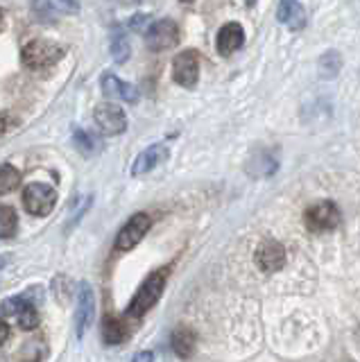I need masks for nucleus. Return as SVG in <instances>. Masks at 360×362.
Instances as JSON below:
<instances>
[{
  "instance_id": "1",
  "label": "nucleus",
  "mask_w": 360,
  "mask_h": 362,
  "mask_svg": "<svg viewBox=\"0 0 360 362\" xmlns=\"http://www.w3.org/2000/svg\"><path fill=\"white\" fill-rule=\"evenodd\" d=\"M168 276H170V267L154 269L152 274L141 283V288L137 290V294L132 297V301L127 305V315L129 317H143L148 310H152L156 305V301L161 299Z\"/></svg>"
},
{
  "instance_id": "2",
  "label": "nucleus",
  "mask_w": 360,
  "mask_h": 362,
  "mask_svg": "<svg viewBox=\"0 0 360 362\" xmlns=\"http://www.w3.org/2000/svg\"><path fill=\"white\" fill-rule=\"evenodd\" d=\"M64 57V48L52 41L46 39H32L30 43H25V48L21 50V62L28 68V71H46V68L54 66L57 62H62Z\"/></svg>"
},
{
  "instance_id": "3",
  "label": "nucleus",
  "mask_w": 360,
  "mask_h": 362,
  "mask_svg": "<svg viewBox=\"0 0 360 362\" xmlns=\"http://www.w3.org/2000/svg\"><path fill=\"white\" fill-rule=\"evenodd\" d=\"M54 204H57V190L50 184H28L23 188V206L30 215H37V218H46L52 213Z\"/></svg>"
},
{
  "instance_id": "4",
  "label": "nucleus",
  "mask_w": 360,
  "mask_h": 362,
  "mask_svg": "<svg viewBox=\"0 0 360 362\" xmlns=\"http://www.w3.org/2000/svg\"><path fill=\"white\" fill-rule=\"evenodd\" d=\"M303 224L306 229L313 233H324V231H333L337 224H340V209L335 206L333 202H315L303 211Z\"/></svg>"
},
{
  "instance_id": "5",
  "label": "nucleus",
  "mask_w": 360,
  "mask_h": 362,
  "mask_svg": "<svg viewBox=\"0 0 360 362\" xmlns=\"http://www.w3.org/2000/svg\"><path fill=\"white\" fill-rule=\"evenodd\" d=\"M179 43V25L173 18H161L154 21L145 30V45L152 52H163L170 50Z\"/></svg>"
},
{
  "instance_id": "6",
  "label": "nucleus",
  "mask_w": 360,
  "mask_h": 362,
  "mask_svg": "<svg viewBox=\"0 0 360 362\" xmlns=\"http://www.w3.org/2000/svg\"><path fill=\"white\" fill-rule=\"evenodd\" d=\"M93 120L98 124V129L107 136H120L127 129L125 111H122V107H118L114 100L100 102V105L93 109Z\"/></svg>"
},
{
  "instance_id": "7",
  "label": "nucleus",
  "mask_w": 360,
  "mask_h": 362,
  "mask_svg": "<svg viewBox=\"0 0 360 362\" xmlns=\"http://www.w3.org/2000/svg\"><path fill=\"white\" fill-rule=\"evenodd\" d=\"M150 226H152V218H150L148 213L132 215L129 222L118 231L114 247L118 249V252H129V249H134V247H137L143 240L145 233L150 231Z\"/></svg>"
},
{
  "instance_id": "8",
  "label": "nucleus",
  "mask_w": 360,
  "mask_h": 362,
  "mask_svg": "<svg viewBox=\"0 0 360 362\" xmlns=\"http://www.w3.org/2000/svg\"><path fill=\"white\" fill-rule=\"evenodd\" d=\"M173 79L184 88H193L199 79V54L195 50H184L173 59Z\"/></svg>"
},
{
  "instance_id": "9",
  "label": "nucleus",
  "mask_w": 360,
  "mask_h": 362,
  "mask_svg": "<svg viewBox=\"0 0 360 362\" xmlns=\"http://www.w3.org/2000/svg\"><path fill=\"white\" fill-rule=\"evenodd\" d=\"M32 14L43 23H54L64 16H73L80 11L77 0H32Z\"/></svg>"
},
{
  "instance_id": "10",
  "label": "nucleus",
  "mask_w": 360,
  "mask_h": 362,
  "mask_svg": "<svg viewBox=\"0 0 360 362\" xmlns=\"http://www.w3.org/2000/svg\"><path fill=\"white\" fill-rule=\"evenodd\" d=\"M256 265L265 274H274L286 265V249L274 238H265L256 249Z\"/></svg>"
},
{
  "instance_id": "11",
  "label": "nucleus",
  "mask_w": 360,
  "mask_h": 362,
  "mask_svg": "<svg viewBox=\"0 0 360 362\" xmlns=\"http://www.w3.org/2000/svg\"><path fill=\"white\" fill-rule=\"evenodd\" d=\"M95 315V297L91 283L82 281L80 292H77V310H75V326H77V337H84L86 328L93 324Z\"/></svg>"
},
{
  "instance_id": "12",
  "label": "nucleus",
  "mask_w": 360,
  "mask_h": 362,
  "mask_svg": "<svg viewBox=\"0 0 360 362\" xmlns=\"http://www.w3.org/2000/svg\"><path fill=\"white\" fill-rule=\"evenodd\" d=\"M100 88H103V93L111 100H122V102H129V105H134V102H139V88L134 84H127L122 82V79L114 73H103V77H100Z\"/></svg>"
},
{
  "instance_id": "13",
  "label": "nucleus",
  "mask_w": 360,
  "mask_h": 362,
  "mask_svg": "<svg viewBox=\"0 0 360 362\" xmlns=\"http://www.w3.org/2000/svg\"><path fill=\"white\" fill-rule=\"evenodd\" d=\"M168 156H170V150H168L166 143H154V145H150L148 150H143L137 156V161H134V165H132V175L134 177H141V175L152 173V170L156 165H161Z\"/></svg>"
},
{
  "instance_id": "14",
  "label": "nucleus",
  "mask_w": 360,
  "mask_h": 362,
  "mask_svg": "<svg viewBox=\"0 0 360 362\" xmlns=\"http://www.w3.org/2000/svg\"><path fill=\"white\" fill-rule=\"evenodd\" d=\"M245 43V30L240 23H227L218 32V52L222 57H229L236 50H240Z\"/></svg>"
},
{
  "instance_id": "15",
  "label": "nucleus",
  "mask_w": 360,
  "mask_h": 362,
  "mask_svg": "<svg viewBox=\"0 0 360 362\" xmlns=\"http://www.w3.org/2000/svg\"><path fill=\"white\" fill-rule=\"evenodd\" d=\"M277 18L290 30H301L306 25V14H303V7L299 5V0H281Z\"/></svg>"
},
{
  "instance_id": "16",
  "label": "nucleus",
  "mask_w": 360,
  "mask_h": 362,
  "mask_svg": "<svg viewBox=\"0 0 360 362\" xmlns=\"http://www.w3.org/2000/svg\"><path fill=\"white\" fill-rule=\"evenodd\" d=\"M195 344H197V335H195V331H190V328L179 326V328H175L173 335H170V346H173L175 354L182 356V358L193 356Z\"/></svg>"
},
{
  "instance_id": "17",
  "label": "nucleus",
  "mask_w": 360,
  "mask_h": 362,
  "mask_svg": "<svg viewBox=\"0 0 360 362\" xmlns=\"http://www.w3.org/2000/svg\"><path fill=\"white\" fill-rule=\"evenodd\" d=\"M103 339L107 344H120L127 339V326L118 317H105L103 322Z\"/></svg>"
},
{
  "instance_id": "18",
  "label": "nucleus",
  "mask_w": 360,
  "mask_h": 362,
  "mask_svg": "<svg viewBox=\"0 0 360 362\" xmlns=\"http://www.w3.org/2000/svg\"><path fill=\"white\" fill-rule=\"evenodd\" d=\"M21 186V173L14 165H0V195H9Z\"/></svg>"
},
{
  "instance_id": "19",
  "label": "nucleus",
  "mask_w": 360,
  "mask_h": 362,
  "mask_svg": "<svg viewBox=\"0 0 360 362\" xmlns=\"http://www.w3.org/2000/svg\"><path fill=\"white\" fill-rule=\"evenodd\" d=\"M18 229V218L12 206H0V240L12 238Z\"/></svg>"
},
{
  "instance_id": "20",
  "label": "nucleus",
  "mask_w": 360,
  "mask_h": 362,
  "mask_svg": "<svg viewBox=\"0 0 360 362\" xmlns=\"http://www.w3.org/2000/svg\"><path fill=\"white\" fill-rule=\"evenodd\" d=\"M132 54V45H129V39L125 37L122 32H118L114 39H111V57H114L116 64H125Z\"/></svg>"
},
{
  "instance_id": "21",
  "label": "nucleus",
  "mask_w": 360,
  "mask_h": 362,
  "mask_svg": "<svg viewBox=\"0 0 360 362\" xmlns=\"http://www.w3.org/2000/svg\"><path fill=\"white\" fill-rule=\"evenodd\" d=\"M16 322L23 331H35L39 326V313H37V305L35 303H28L25 308H21L16 315Z\"/></svg>"
},
{
  "instance_id": "22",
  "label": "nucleus",
  "mask_w": 360,
  "mask_h": 362,
  "mask_svg": "<svg viewBox=\"0 0 360 362\" xmlns=\"http://www.w3.org/2000/svg\"><path fill=\"white\" fill-rule=\"evenodd\" d=\"M28 303H32L25 294H21V297H12V299H5L0 301V317H16L21 308H25Z\"/></svg>"
},
{
  "instance_id": "23",
  "label": "nucleus",
  "mask_w": 360,
  "mask_h": 362,
  "mask_svg": "<svg viewBox=\"0 0 360 362\" xmlns=\"http://www.w3.org/2000/svg\"><path fill=\"white\" fill-rule=\"evenodd\" d=\"M342 66V59L337 52H326L320 62V71H322V77H335V73L340 71Z\"/></svg>"
},
{
  "instance_id": "24",
  "label": "nucleus",
  "mask_w": 360,
  "mask_h": 362,
  "mask_svg": "<svg viewBox=\"0 0 360 362\" xmlns=\"http://www.w3.org/2000/svg\"><path fill=\"white\" fill-rule=\"evenodd\" d=\"M73 141H75V147H80V152H84V154H91L95 147V141L82 127L73 129Z\"/></svg>"
},
{
  "instance_id": "25",
  "label": "nucleus",
  "mask_w": 360,
  "mask_h": 362,
  "mask_svg": "<svg viewBox=\"0 0 360 362\" xmlns=\"http://www.w3.org/2000/svg\"><path fill=\"white\" fill-rule=\"evenodd\" d=\"M145 25H150V18L145 16V14H137V16H134V18L129 21V28H132V30H137V32H145V30H148Z\"/></svg>"
},
{
  "instance_id": "26",
  "label": "nucleus",
  "mask_w": 360,
  "mask_h": 362,
  "mask_svg": "<svg viewBox=\"0 0 360 362\" xmlns=\"http://www.w3.org/2000/svg\"><path fill=\"white\" fill-rule=\"evenodd\" d=\"M7 337H9V326L5 324L3 317H0V344L7 342Z\"/></svg>"
},
{
  "instance_id": "27",
  "label": "nucleus",
  "mask_w": 360,
  "mask_h": 362,
  "mask_svg": "<svg viewBox=\"0 0 360 362\" xmlns=\"http://www.w3.org/2000/svg\"><path fill=\"white\" fill-rule=\"evenodd\" d=\"M5 129H7V116L5 113H0V136L5 134Z\"/></svg>"
},
{
  "instance_id": "28",
  "label": "nucleus",
  "mask_w": 360,
  "mask_h": 362,
  "mask_svg": "<svg viewBox=\"0 0 360 362\" xmlns=\"http://www.w3.org/2000/svg\"><path fill=\"white\" fill-rule=\"evenodd\" d=\"M152 358H154V356L150 354V351H145V354H139L134 360H152Z\"/></svg>"
},
{
  "instance_id": "29",
  "label": "nucleus",
  "mask_w": 360,
  "mask_h": 362,
  "mask_svg": "<svg viewBox=\"0 0 360 362\" xmlns=\"http://www.w3.org/2000/svg\"><path fill=\"white\" fill-rule=\"evenodd\" d=\"M3 25H5V21H3V11H0V32H3Z\"/></svg>"
},
{
  "instance_id": "30",
  "label": "nucleus",
  "mask_w": 360,
  "mask_h": 362,
  "mask_svg": "<svg viewBox=\"0 0 360 362\" xmlns=\"http://www.w3.org/2000/svg\"><path fill=\"white\" fill-rule=\"evenodd\" d=\"M179 3H184V5H193L195 0H179Z\"/></svg>"
}]
</instances>
